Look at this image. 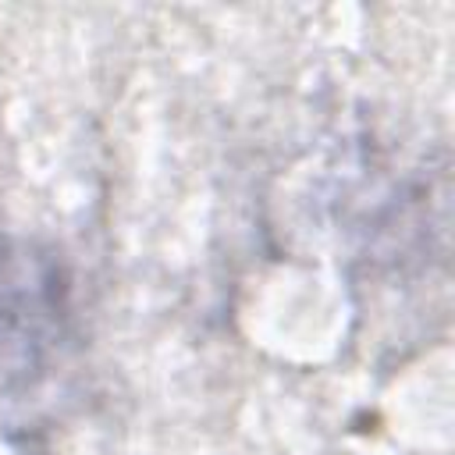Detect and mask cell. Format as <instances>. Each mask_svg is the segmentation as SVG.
Segmentation results:
<instances>
[{"label": "cell", "mask_w": 455, "mask_h": 455, "mask_svg": "<svg viewBox=\"0 0 455 455\" xmlns=\"http://www.w3.org/2000/svg\"><path fill=\"white\" fill-rule=\"evenodd\" d=\"M68 284L53 259L18 249L0 252V395L39 373L60 338Z\"/></svg>", "instance_id": "1"}]
</instances>
